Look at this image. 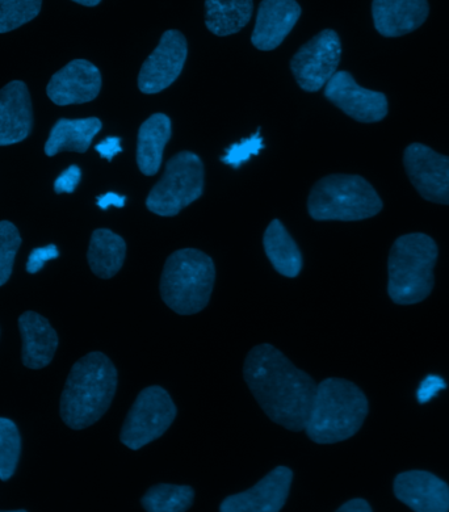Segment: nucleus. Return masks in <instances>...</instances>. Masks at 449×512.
<instances>
[{"mask_svg":"<svg viewBox=\"0 0 449 512\" xmlns=\"http://www.w3.org/2000/svg\"><path fill=\"white\" fill-rule=\"evenodd\" d=\"M203 191L204 166L199 155L180 151L166 163L165 174L150 191L146 207L157 216H176L200 199Z\"/></svg>","mask_w":449,"mask_h":512,"instance_id":"0eeeda50","label":"nucleus"},{"mask_svg":"<svg viewBox=\"0 0 449 512\" xmlns=\"http://www.w3.org/2000/svg\"><path fill=\"white\" fill-rule=\"evenodd\" d=\"M127 243L109 229H96L91 235L87 260L91 271L100 279H111L123 268Z\"/></svg>","mask_w":449,"mask_h":512,"instance_id":"4be33fe9","label":"nucleus"},{"mask_svg":"<svg viewBox=\"0 0 449 512\" xmlns=\"http://www.w3.org/2000/svg\"><path fill=\"white\" fill-rule=\"evenodd\" d=\"M368 400L351 381L330 377L317 385L305 432L317 444H335L352 438L368 415Z\"/></svg>","mask_w":449,"mask_h":512,"instance_id":"7ed1b4c3","label":"nucleus"},{"mask_svg":"<svg viewBox=\"0 0 449 512\" xmlns=\"http://www.w3.org/2000/svg\"><path fill=\"white\" fill-rule=\"evenodd\" d=\"M427 0H373L376 31L384 37H401L417 31L426 22Z\"/></svg>","mask_w":449,"mask_h":512,"instance_id":"a211bd4d","label":"nucleus"},{"mask_svg":"<svg viewBox=\"0 0 449 512\" xmlns=\"http://www.w3.org/2000/svg\"><path fill=\"white\" fill-rule=\"evenodd\" d=\"M263 246L267 258L278 274L285 278H297L302 270L301 251L281 221L274 220L263 235Z\"/></svg>","mask_w":449,"mask_h":512,"instance_id":"5701e85b","label":"nucleus"},{"mask_svg":"<svg viewBox=\"0 0 449 512\" xmlns=\"http://www.w3.org/2000/svg\"><path fill=\"white\" fill-rule=\"evenodd\" d=\"M20 452L22 439L18 426L11 419L0 418V480L7 481L14 476Z\"/></svg>","mask_w":449,"mask_h":512,"instance_id":"a878e982","label":"nucleus"},{"mask_svg":"<svg viewBox=\"0 0 449 512\" xmlns=\"http://www.w3.org/2000/svg\"><path fill=\"white\" fill-rule=\"evenodd\" d=\"M193 499L191 486L158 484L146 491L141 505L149 512H184L191 509Z\"/></svg>","mask_w":449,"mask_h":512,"instance_id":"393cba45","label":"nucleus"},{"mask_svg":"<svg viewBox=\"0 0 449 512\" xmlns=\"http://www.w3.org/2000/svg\"><path fill=\"white\" fill-rule=\"evenodd\" d=\"M216 281L211 256L196 249L175 251L166 260L161 276L163 302L180 316H193L207 308Z\"/></svg>","mask_w":449,"mask_h":512,"instance_id":"39448f33","label":"nucleus"},{"mask_svg":"<svg viewBox=\"0 0 449 512\" xmlns=\"http://www.w3.org/2000/svg\"><path fill=\"white\" fill-rule=\"evenodd\" d=\"M293 472L287 467L271 470L253 488L229 495L222 501L221 512H279L291 491Z\"/></svg>","mask_w":449,"mask_h":512,"instance_id":"ddd939ff","label":"nucleus"},{"mask_svg":"<svg viewBox=\"0 0 449 512\" xmlns=\"http://www.w3.org/2000/svg\"><path fill=\"white\" fill-rule=\"evenodd\" d=\"M58 256H60V251H58V247L56 245H48L32 250V253L28 256V274H37V272L43 270L45 264L48 263L49 260L57 259Z\"/></svg>","mask_w":449,"mask_h":512,"instance_id":"c756f323","label":"nucleus"},{"mask_svg":"<svg viewBox=\"0 0 449 512\" xmlns=\"http://www.w3.org/2000/svg\"><path fill=\"white\" fill-rule=\"evenodd\" d=\"M103 124L98 117L88 119H60L50 130L45 144V154L54 157L61 151L86 153L96 134L102 130Z\"/></svg>","mask_w":449,"mask_h":512,"instance_id":"412c9836","label":"nucleus"},{"mask_svg":"<svg viewBox=\"0 0 449 512\" xmlns=\"http://www.w3.org/2000/svg\"><path fill=\"white\" fill-rule=\"evenodd\" d=\"M95 150L98 151L100 157L107 159V161L111 162L113 158L116 157L117 154L123 151L121 148V140L117 137H108L106 140L100 142V144L95 146Z\"/></svg>","mask_w":449,"mask_h":512,"instance_id":"473e14b6","label":"nucleus"},{"mask_svg":"<svg viewBox=\"0 0 449 512\" xmlns=\"http://www.w3.org/2000/svg\"><path fill=\"white\" fill-rule=\"evenodd\" d=\"M102 90V74L86 60L69 62L50 79L46 94L57 106L85 104L98 98Z\"/></svg>","mask_w":449,"mask_h":512,"instance_id":"4468645a","label":"nucleus"},{"mask_svg":"<svg viewBox=\"0 0 449 512\" xmlns=\"http://www.w3.org/2000/svg\"><path fill=\"white\" fill-rule=\"evenodd\" d=\"M253 0H205V25L213 35H236L253 16Z\"/></svg>","mask_w":449,"mask_h":512,"instance_id":"b1692460","label":"nucleus"},{"mask_svg":"<svg viewBox=\"0 0 449 512\" xmlns=\"http://www.w3.org/2000/svg\"><path fill=\"white\" fill-rule=\"evenodd\" d=\"M117 389V369L102 352H90L71 368L61 396L60 414L66 426L85 430L111 406Z\"/></svg>","mask_w":449,"mask_h":512,"instance_id":"f03ea898","label":"nucleus"},{"mask_svg":"<svg viewBox=\"0 0 449 512\" xmlns=\"http://www.w3.org/2000/svg\"><path fill=\"white\" fill-rule=\"evenodd\" d=\"M407 176L427 201L449 205V157L423 144L407 146L404 154Z\"/></svg>","mask_w":449,"mask_h":512,"instance_id":"9b49d317","label":"nucleus"},{"mask_svg":"<svg viewBox=\"0 0 449 512\" xmlns=\"http://www.w3.org/2000/svg\"><path fill=\"white\" fill-rule=\"evenodd\" d=\"M125 201H127V197L117 195L115 192H108L106 195L99 196L96 204L103 211H107L109 207L123 208Z\"/></svg>","mask_w":449,"mask_h":512,"instance_id":"72a5a7b5","label":"nucleus"},{"mask_svg":"<svg viewBox=\"0 0 449 512\" xmlns=\"http://www.w3.org/2000/svg\"><path fill=\"white\" fill-rule=\"evenodd\" d=\"M176 406L162 386H149L142 390L121 428L120 440L125 447L138 451L161 438L175 421Z\"/></svg>","mask_w":449,"mask_h":512,"instance_id":"6e6552de","label":"nucleus"},{"mask_svg":"<svg viewBox=\"0 0 449 512\" xmlns=\"http://www.w3.org/2000/svg\"><path fill=\"white\" fill-rule=\"evenodd\" d=\"M243 377L272 422L293 432L305 430L317 392L316 381L308 373L266 343L249 352Z\"/></svg>","mask_w":449,"mask_h":512,"instance_id":"f257e3e1","label":"nucleus"},{"mask_svg":"<svg viewBox=\"0 0 449 512\" xmlns=\"http://www.w3.org/2000/svg\"><path fill=\"white\" fill-rule=\"evenodd\" d=\"M20 246L22 237L18 228L10 221H0V287L11 278Z\"/></svg>","mask_w":449,"mask_h":512,"instance_id":"cd10ccee","label":"nucleus"},{"mask_svg":"<svg viewBox=\"0 0 449 512\" xmlns=\"http://www.w3.org/2000/svg\"><path fill=\"white\" fill-rule=\"evenodd\" d=\"M300 16L301 7L296 0H263L258 8L251 43L263 52L278 48L295 28Z\"/></svg>","mask_w":449,"mask_h":512,"instance_id":"dca6fc26","label":"nucleus"},{"mask_svg":"<svg viewBox=\"0 0 449 512\" xmlns=\"http://www.w3.org/2000/svg\"><path fill=\"white\" fill-rule=\"evenodd\" d=\"M22 334V360L29 369L48 367L56 355L58 335L45 317L35 312H25L19 318Z\"/></svg>","mask_w":449,"mask_h":512,"instance_id":"6ab92c4d","label":"nucleus"},{"mask_svg":"<svg viewBox=\"0 0 449 512\" xmlns=\"http://www.w3.org/2000/svg\"><path fill=\"white\" fill-rule=\"evenodd\" d=\"M325 98L359 123H379L389 111L383 92L359 86L347 71H337L327 82Z\"/></svg>","mask_w":449,"mask_h":512,"instance_id":"f8f14e48","label":"nucleus"},{"mask_svg":"<svg viewBox=\"0 0 449 512\" xmlns=\"http://www.w3.org/2000/svg\"><path fill=\"white\" fill-rule=\"evenodd\" d=\"M263 148V138L260 137V130H258L257 133L247 138V140H242L238 142V144H233L230 148L226 149V153L224 157L221 158V161L224 162L225 165L239 169V167L249 161L253 155H258Z\"/></svg>","mask_w":449,"mask_h":512,"instance_id":"c85d7f7f","label":"nucleus"},{"mask_svg":"<svg viewBox=\"0 0 449 512\" xmlns=\"http://www.w3.org/2000/svg\"><path fill=\"white\" fill-rule=\"evenodd\" d=\"M73 2L85 7H96L102 0H73Z\"/></svg>","mask_w":449,"mask_h":512,"instance_id":"c9c22d12","label":"nucleus"},{"mask_svg":"<svg viewBox=\"0 0 449 512\" xmlns=\"http://www.w3.org/2000/svg\"><path fill=\"white\" fill-rule=\"evenodd\" d=\"M33 109L28 87L12 81L0 90V146L19 144L31 134Z\"/></svg>","mask_w":449,"mask_h":512,"instance_id":"f3484780","label":"nucleus"},{"mask_svg":"<svg viewBox=\"0 0 449 512\" xmlns=\"http://www.w3.org/2000/svg\"><path fill=\"white\" fill-rule=\"evenodd\" d=\"M438 246L430 235L411 233L396 239L388 260V293L398 305L426 300L434 288Z\"/></svg>","mask_w":449,"mask_h":512,"instance_id":"20e7f679","label":"nucleus"},{"mask_svg":"<svg viewBox=\"0 0 449 512\" xmlns=\"http://www.w3.org/2000/svg\"><path fill=\"white\" fill-rule=\"evenodd\" d=\"M43 0H0V33L15 31L39 16Z\"/></svg>","mask_w":449,"mask_h":512,"instance_id":"bb28decb","label":"nucleus"},{"mask_svg":"<svg viewBox=\"0 0 449 512\" xmlns=\"http://www.w3.org/2000/svg\"><path fill=\"white\" fill-rule=\"evenodd\" d=\"M446 388V381H444L442 377L435 375L427 376L426 379L422 381V384L419 385L417 393L419 404H426V402H430L436 394L442 392V390Z\"/></svg>","mask_w":449,"mask_h":512,"instance_id":"2f4dec72","label":"nucleus"},{"mask_svg":"<svg viewBox=\"0 0 449 512\" xmlns=\"http://www.w3.org/2000/svg\"><path fill=\"white\" fill-rule=\"evenodd\" d=\"M342 57L338 33L325 29L301 46L293 56L291 70L296 82L306 92H317L337 73Z\"/></svg>","mask_w":449,"mask_h":512,"instance_id":"1a4fd4ad","label":"nucleus"},{"mask_svg":"<svg viewBox=\"0 0 449 512\" xmlns=\"http://www.w3.org/2000/svg\"><path fill=\"white\" fill-rule=\"evenodd\" d=\"M394 494L415 512H448L449 486L425 470H410L394 480Z\"/></svg>","mask_w":449,"mask_h":512,"instance_id":"2eb2a0df","label":"nucleus"},{"mask_svg":"<svg viewBox=\"0 0 449 512\" xmlns=\"http://www.w3.org/2000/svg\"><path fill=\"white\" fill-rule=\"evenodd\" d=\"M82 179V171L77 165L67 167L54 182V191L56 193H73L77 190L79 182Z\"/></svg>","mask_w":449,"mask_h":512,"instance_id":"7c9ffc66","label":"nucleus"},{"mask_svg":"<svg viewBox=\"0 0 449 512\" xmlns=\"http://www.w3.org/2000/svg\"><path fill=\"white\" fill-rule=\"evenodd\" d=\"M383 209L379 193L359 175H329L313 187L308 199L316 221H362Z\"/></svg>","mask_w":449,"mask_h":512,"instance_id":"423d86ee","label":"nucleus"},{"mask_svg":"<svg viewBox=\"0 0 449 512\" xmlns=\"http://www.w3.org/2000/svg\"><path fill=\"white\" fill-rule=\"evenodd\" d=\"M339 512H372V507L365 499L355 498L344 503L338 509Z\"/></svg>","mask_w":449,"mask_h":512,"instance_id":"f704fd0d","label":"nucleus"},{"mask_svg":"<svg viewBox=\"0 0 449 512\" xmlns=\"http://www.w3.org/2000/svg\"><path fill=\"white\" fill-rule=\"evenodd\" d=\"M171 134V120L163 113H155L141 125L137 138V165L142 174L153 176L161 169L163 151Z\"/></svg>","mask_w":449,"mask_h":512,"instance_id":"aec40b11","label":"nucleus"},{"mask_svg":"<svg viewBox=\"0 0 449 512\" xmlns=\"http://www.w3.org/2000/svg\"><path fill=\"white\" fill-rule=\"evenodd\" d=\"M187 56V40L182 32L170 29L163 33L157 48L138 74V88L142 94H159L170 87L182 73Z\"/></svg>","mask_w":449,"mask_h":512,"instance_id":"9d476101","label":"nucleus"}]
</instances>
